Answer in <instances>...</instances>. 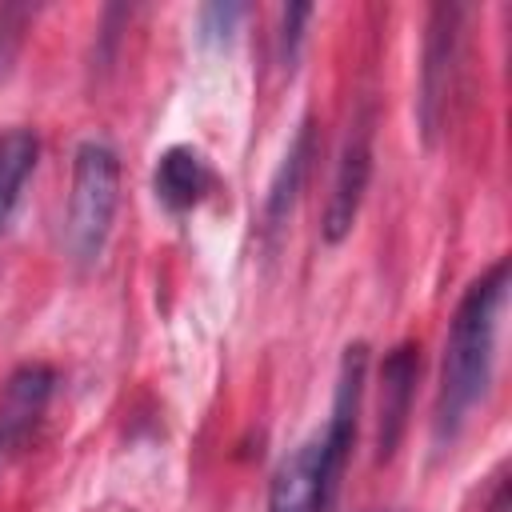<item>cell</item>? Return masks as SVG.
Masks as SVG:
<instances>
[{"label":"cell","instance_id":"7c38bea8","mask_svg":"<svg viewBox=\"0 0 512 512\" xmlns=\"http://www.w3.org/2000/svg\"><path fill=\"white\" fill-rule=\"evenodd\" d=\"M308 16H312L308 4H292V8H284V32H280V56H284V64L296 60V48H300V24H304Z\"/></svg>","mask_w":512,"mask_h":512},{"label":"cell","instance_id":"9c48e42d","mask_svg":"<svg viewBox=\"0 0 512 512\" xmlns=\"http://www.w3.org/2000/svg\"><path fill=\"white\" fill-rule=\"evenodd\" d=\"M36 160H40V140L32 128L0 132V232L8 228V220L20 204V192H24L28 176L36 172Z\"/></svg>","mask_w":512,"mask_h":512},{"label":"cell","instance_id":"277c9868","mask_svg":"<svg viewBox=\"0 0 512 512\" xmlns=\"http://www.w3.org/2000/svg\"><path fill=\"white\" fill-rule=\"evenodd\" d=\"M336 484H340V468L328 460V448L316 432L272 472L268 512H328Z\"/></svg>","mask_w":512,"mask_h":512},{"label":"cell","instance_id":"6da1fadb","mask_svg":"<svg viewBox=\"0 0 512 512\" xmlns=\"http://www.w3.org/2000/svg\"><path fill=\"white\" fill-rule=\"evenodd\" d=\"M508 284H512V268L508 256H500L488 272H480L464 288L452 312L444 364H440V392H436V440H452L468 420V412L476 408V400L488 392Z\"/></svg>","mask_w":512,"mask_h":512},{"label":"cell","instance_id":"3957f363","mask_svg":"<svg viewBox=\"0 0 512 512\" xmlns=\"http://www.w3.org/2000/svg\"><path fill=\"white\" fill-rule=\"evenodd\" d=\"M460 24H464L460 4H436L428 12L424 52H420V92H416V124L428 148L444 136L448 124V104L460 68Z\"/></svg>","mask_w":512,"mask_h":512},{"label":"cell","instance_id":"7a4b0ae2","mask_svg":"<svg viewBox=\"0 0 512 512\" xmlns=\"http://www.w3.org/2000/svg\"><path fill=\"white\" fill-rule=\"evenodd\" d=\"M120 204V160L112 144L84 140L72 156V192H68V248L80 264H96L116 220Z\"/></svg>","mask_w":512,"mask_h":512},{"label":"cell","instance_id":"8fae6325","mask_svg":"<svg viewBox=\"0 0 512 512\" xmlns=\"http://www.w3.org/2000/svg\"><path fill=\"white\" fill-rule=\"evenodd\" d=\"M240 16H244V4H208V8H200V40L204 44H228Z\"/></svg>","mask_w":512,"mask_h":512},{"label":"cell","instance_id":"52a82bcc","mask_svg":"<svg viewBox=\"0 0 512 512\" xmlns=\"http://www.w3.org/2000/svg\"><path fill=\"white\" fill-rule=\"evenodd\" d=\"M152 188L168 212H192L212 188V168L192 144H172L156 160Z\"/></svg>","mask_w":512,"mask_h":512},{"label":"cell","instance_id":"5b68a950","mask_svg":"<svg viewBox=\"0 0 512 512\" xmlns=\"http://www.w3.org/2000/svg\"><path fill=\"white\" fill-rule=\"evenodd\" d=\"M368 180H372V116L364 112L352 120V132L344 136V148L336 160V176H332V192H328L324 224H320L324 244H340L352 232Z\"/></svg>","mask_w":512,"mask_h":512},{"label":"cell","instance_id":"4fadbf2b","mask_svg":"<svg viewBox=\"0 0 512 512\" xmlns=\"http://www.w3.org/2000/svg\"><path fill=\"white\" fill-rule=\"evenodd\" d=\"M480 512H512V492H508V464L496 468V476L488 480V492L480 500Z\"/></svg>","mask_w":512,"mask_h":512},{"label":"cell","instance_id":"ba28073f","mask_svg":"<svg viewBox=\"0 0 512 512\" xmlns=\"http://www.w3.org/2000/svg\"><path fill=\"white\" fill-rule=\"evenodd\" d=\"M56 372L48 364H20L8 384H4V400H0V440L12 436L20 440L44 412L48 396H52Z\"/></svg>","mask_w":512,"mask_h":512},{"label":"cell","instance_id":"30bf717a","mask_svg":"<svg viewBox=\"0 0 512 512\" xmlns=\"http://www.w3.org/2000/svg\"><path fill=\"white\" fill-rule=\"evenodd\" d=\"M308 140H312V128H308V120H304L300 132L292 136V144H288L280 168H276V180H272V192H268V208H264L268 228H280V220L288 216V208H292V200H296V188H300L304 168H308Z\"/></svg>","mask_w":512,"mask_h":512},{"label":"cell","instance_id":"8992f818","mask_svg":"<svg viewBox=\"0 0 512 512\" xmlns=\"http://www.w3.org/2000/svg\"><path fill=\"white\" fill-rule=\"evenodd\" d=\"M416 376H420V344L404 340L380 364V404H376V460L380 464L392 460L404 440Z\"/></svg>","mask_w":512,"mask_h":512}]
</instances>
